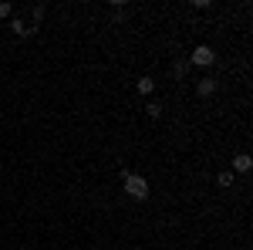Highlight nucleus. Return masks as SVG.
Instances as JSON below:
<instances>
[{"label":"nucleus","mask_w":253,"mask_h":250,"mask_svg":"<svg viewBox=\"0 0 253 250\" xmlns=\"http://www.w3.org/2000/svg\"><path fill=\"white\" fill-rule=\"evenodd\" d=\"M196 92H199L203 98L213 95V92H216V81H213V78H203V81H196Z\"/></svg>","instance_id":"39448f33"},{"label":"nucleus","mask_w":253,"mask_h":250,"mask_svg":"<svg viewBox=\"0 0 253 250\" xmlns=\"http://www.w3.org/2000/svg\"><path fill=\"white\" fill-rule=\"evenodd\" d=\"M219 186H233V173H219Z\"/></svg>","instance_id":"1a4fd4ad"},{"label":"nucleus","mask_w":253,"mask_h":250,"mask_svg":"<svg viewBox=\"0 0 253 250\" xmlns=\"http://www.w3.org/2000/svg\"><path fill=\"white\" fill-rule=\"evenodd\" d=\"M145 115H149V118H159V115H162V108H159L156 101H149V105H145Z\"/></svg>","instance_id":"0eeeda50"},{"label":"nucleus","mask_w":253,"mask_h":250,"mask_svg":"<svg viewBox=\"0 0 253 250\" xmlns=\"http://www.w3.org/2000/svg\"><path fill=\"white\" fill-rule=\"evenodd\" d=\"M135 88L142 92V95H152V92H156V81H152V78H138Z\"/></svg>","instance_id":"423d86ee"},{"label":"nucleus","mask_w":253,"mask_h":250,"mask_svg":"<svg viewBox=\"0 0 253 250\" xmlns=\"http://www.w3.org/2000/svg\"><path fill=\"white\" fill-rule=\"evenodd\" d=\"M31 17H34V24H38V20L44 17V7H41V3H38V7H34V10H31Z\"/></svg>","instance_id":"9d476101"},{"label":"nucleus","mask_w":253,"mask_h":250,"mask_svg":"<svg viewBox=\"0 0 253 250\" xmlns=\"http://www.w3.org/2000/svg\"><path fill=\"white\" fill-rule=\"evenodd\" d=\"M0 169H3V162H0Z\"/></svg>","instance_id":"f8f14e48"},{"label":"nucleus","mask_w":253,"mask_h":250,"mask_svg":"<svg viewBox=\"0 0 253 250\" xmlns=\"http://www.w3.org/2000/svg\"><path fill=\"white\" fill-rule=\"evenodd\" d=\"M172 71H175V75H179V78H182V75H186V71H189V61H175V68H172Z\"/></svg>","instance_id":"6e6552de"},{"label":"nucleus","mask_w":253,"mask_h":250,"mask_svg":"<svg viewBox=\"0 0 253 250\" xmlns=\"http://www.w3.org/2000/svg\"><path fill=\"white\" fill-rule=\"evenodd\" d=\"M250 166H253V159H250L247 152L233 155V169H236V173H250Z\"/></svg>","instance_id":"7ed1b4c3"},{"label":"nucleus","mask_w":253,"mask_h":250,"mask_svg":"<svg viewBox=\"0 0 253 250\" xmlns=\"http://www.w3.org/2000/svg\"><path fill=\"white\" fill-rule=\"evenodd\" d=\"M213 61H216V51L210 48V44H199V48L193 51V58H189V64H199V68H210Z\"/></svg>","instance_id":"f03ea898"},{"label":"nucleus","mask_w":253,"mask_h":250,"mask_svg":"<svg viewBox=\"0 0 253 250\" xmlns=\"http://www.w3.org/2000/svg\"><path fill=\"white\" fill-rule=\"evenodd\" d=\"M10 27H14V34H17V38H31V34H34V31H38V27H34V24H24V20H14V24H10Z\"/></svg>","instance_id":"20e7f679"},{"label":"nucleus","mask_w":253,"mask_h":250,"mask_svg":"<svg viewBox=\"0 0 253 250\" xmlns=\"http://www.w3.org/2000/svg\"><path fill=\"white\" fill-rule=\"evenodd\" d=\"M10 14H14V7L10 3H0V17H10Z\"/></svg>","instance_id":"9b49d317"},{"label":"nucleus","mask_w":253,"mask_h":250,"mask_svg":"<svg viewBox=\"0 0 253 250\" xmlns=\"http://www.w3.org/2000/svg\"><path fill=\"white\" fill-rule=\"evenodd\" d=\"M122 183H125V193L132 196V200H149V183L142 179V176H132L122 169Z\"/></svg>","instance_id":"f257e3e1"}]
</instances>
